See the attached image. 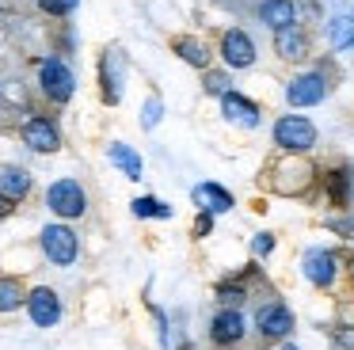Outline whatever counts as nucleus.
I'll use <instances>...</instances> for the list:
<instances>
[{"label": "nucleus", "mask_w": 354, "mask_h": 350, "mask_svg": "<svg viewBox=\"0 0 354 350\" xmlns=\"http://www.w3.org/2000/svg\"><path fill=\"white\" fill-rule=\"evenodd\" d=\"M12 210H16V202H8V198L0 194V221H4V217H12Z\"/></svg>", "instance_id": "30"}, {"label": "nucleus", "mask_w": 354, "mask_h": 350, "mask_svg": "<svg viewBox=\"0 0 354 350\" xmlns=\"http://www.w3.org/2000/svg\"><path fill=\"white\" fill-rule=\"evenodd\" d=\"M346 187H351V172H331L328 175V190H331V198H335V205H346Z\"/></svg>", "instance_id": "23"}, {"label": "nucleus", "mask_w": 354, "mask_h": 350, "mask_svg": "<svg viewBox=\"0 0 354 350\" xmlns=\"http://www.w3.org/2000/svg\"><path fill=\"white\" fill-rule=\"evenodd\" d=\"M328 30H331V46H339V50L354 46V19L339 15V19H331V23H328Z\"/></svg>", "instance_id": "22"}, {"label": "nucleus", "mask_w": 354, "mask_h": 350, "mask_svg": "<svg viewBox=\"0 0 354 350\" xmlns=\"http://www.w3.org/2000/svg\"><path fill=\"white\" fill-rule=\"evenodd\" d=\"M209 339L217 342V347H232V342L244 339V316H240L236 308H225L214 316V324H209Z\"/></svg>", "instance_id": "11"}, {"label": "nucleus", "mask_w": 354, "mask_h": 350, "mask_svg": "<svg viewBox=\"0 0 354 350\" xmlns=\"http://www.w3.org/2000/svg\"><path fill=\"white\" fill-rule=\"evenodd\" d=\"M274 145L286 152H308L316 145V126L305 114H286L274 122Z\"/></svg>", "instance_id": "4"}, {"label": "nucleus", "mask_w": 354, "mask_h": 350, "mask_svg": "<svg viewBox=\"0 0 354 350\" xmlns=\"http://www.w3.org/2000/svg\"><path fill=\"white\" fill-rule=\"evenodd\" d=\"M221 111L229 122H240V126H259V107L252 103V99H244L240 91H225L221 95Z\"/></svg>", "instance_id": "14"}, {"label": "nucleus", "mask_w": 354, "mask_h": 350, "mask_svg": "<svg viewBox=\"0 0 354 350\" xmlns=\"http://www.w3.org/2000/svg\"><path fill=\"white\" fill-rule=\"evenodd\" d=\"M217 297H221V301L225 304H240V301H244V289H240V286H221V289H217Z\"/></svg>", "instance_id": "28"}, {"label": "nucleus", "mask_w": 354, "mask_h": 350, "mask_svg": "<svg viewBox=\"0 0 354 350\" xmlns=\"http://www.w3.org/2000/svg\"><path fill=\"white\" fill-rule=\"evenodd\" d=\"M39 240H42V255H46L54 266H73L77 263L80 240H77V232H73L69 225H46Z\"/></svg>", "instance_id": "3"}, {"label": "nucleus", "mask_w": 354, "mask_h": 350, "mask_svg": "<svg viewBox=\"0 0 354 350\" xmlns=\"http://www.w3.org/2000/svg\"><path fill=\"white\" fill-rule=\"evenodd\" d=\"M282 350H297V347H282Z\"/></svg>", "instance_id": "31"}, {"label": "nucleus", "mask_w": 354, "mask_h": 350, "mask_svg": "<svg viewBox=\"0 0 354 350\" xmlns=\"http://www.w3.org/2000/svg\"><path fill=\"white\" fill-rule=\"evenodd\" d=\"M191 198L198 202V210L206 213H225L232 210V194L225 187H217V183H198V187L191 190Z\"/></svg>", "instance_id": "16"}, {"label": "nucleus", "mask_w": 354, "mask_h": 350, "mask_svg": "<svg viewBox=\"0 0 354 350\" xmlns=\"http://www.w3.org/2000/svg\"><path fill=\"white\" fill-rule=\"evenodd\" d=\"M46 205H50V213H57L62 221H77L88 213V194L77 179H57V183H50V190H46Z\"/></svg>", "instance_id": "2"}, {"label": "nucleus", "mask_w": 354, "mask_h": 350, "mask_svg": "<svg viewBox=\"0 0 354 350\" xmlns=\"http://www.w3.org/2000/svg\"><path fill=\"white\" fill-rule=\"evenodd\" d=\"M39 88L50 103L62 107V103H69L73 91H77V76H73V68L65 65L62 57H46L39 65Z\"/></svg>", "instance_id": "1"}, {"label": "nucleus", "mask_w": 354, "mask_h": 350, "mask_svg": "<svg viewBox=\"0 0 354 350\" xmlns=\"http://www.w3.org/2000/svg\"><path fill=\"white\" fill-rule=\"evenodd\" d=\"M0 194L8 198V202H24L31 194V172L19 164H4L0 167Z\"/></svg>", "instance_id": "13"}, {"label": "nucleus", "mask_w": 354, "mask_h": 350, "mask_svg": "<svg viewBox=\"0 0 354 350\" xmlns=\"http://www.w3.org/2000/svg\"><path fill=\"white\" fill-rule=\"evenodd\" d=\"M130 210L138 213V217H160V221H168V217H171V205H168V202H160V198H153V194L133 198Z\"/></svg>", "instance_id": "20"}, {"label": "nucleus", "mask_w": 354, "mask_h": 350, "mask_svg": "<svg viewBox=\"0 0 354 350\" xmlns=\"http://www.w3.org/2000/svg\"><path fill=\"white\" fill-rule=\"evenodd\" d=\"M335 266H339V259L331 255V251L313 248L305 255V278L313 282V286H331V282H335Z\"/></svg>", "instance_id": "12"}, {"label": "nucleus", "mask_w": 354, "mask_h": 350, "mask_svg": "<svg viewBox=\"0 0 354 350\" xmlns=\"http://www.w3.org/2000/svg\"><path fill=\"white\" fill-rule=\"evenodd\" d=\"M206 91H214V95H225V91H229V80H225V73H206Z\"/></svg>", "instance_id": "26"}, {"label": "nucleus", "mask_w": 354, "mask_h": 350, "mask_svg": "<svg viewBox=\"0 0 354 350\" xmlns=\"http://www.w3.org/2000/svg\"><path fill=\"white\" fill-rule=\"evenodd\" d=\"M274 50H278V57H286V61L308 57V38H305V30H301L297 23H293V27L274 30Z\"/></svg>", "instance_id": "15"}, {"label": "nucleus", "mask_w": 354, "mask_h": 350, "mask_svg": "<svg viewBox=\"0 0 354 350\" xmlns=\"http://www.w3.org/2000/svg\"><path fill=\"white\" fill-rule=\"evenodd\" d=\"M160 114H164V103H160L156 95H149L145 111H141V126H145V129H153L156 122H160Z\"/></svg>", "instance_id": "25"}, {"label": "nucleus", "mask_w": 354, "mask_h": 350, "mask_svg": "<svg viewBox=\"0 0 354 350\" xmlns=\"http://www.w3.org/2000/svg\"><path fill=\"white\" fill-rule=\"evenodd\" d=\"M107 156H111V164H115L118 172L126 175V179H141V175H145L141 156H138V152H133L126 141H111V145H107Z\"/></svg>", "instance_id": "17"}, {"label": "nucleus", "mask_w": 354, "mask_h": 350, "mask_svg": "<svg viewBox=\"0 0 354 350\" xmlns=\"http://www.w3.org/2000/svg\"><path fill=\"white\" fill-rule=\"evenodd\" d=\"M255 324H259V331L267 335V339H282V335L293 331V316L286 304H263L259 312H255Z\"/></svg>", "instance_id": "10"}, {"label": "nucleus", "mask_w": 354, "mask_h": 350, "mask_svg": "<svg viewBox=\"0 0 354 350\" xmlns=\"http://www.w3.org/2000/svg\"><path fill=\"white\" fill-rule=\"evenodd\" d=\"M19 137H24V145L35 149V152H57L62 149V129H57L50 118H42V114L27 118L24 126H19Z\"/></svg>", "instance_id": "7"}, {"label": "nucleus", "mask_w": 354, "mask_h": 350, "mask_svg": "<svg viewBox=\"0 0 354 350\" xmlns=\"http://www.w3.org/2000/svg\"><path fill=\"white\" fill-rule=\"evenodd\" d=\"M77 4H80V0H39V12L57 15V19H62V15H73V12H77Z\"/></svg>", "instance_id": "24"}, {"label": "nucleus", "mask_w": 354, "mask_h": 350, "mask_svg": "<svg viewBox=\"0 0 354 350\" xmlns=\"http://www.w3.org/2000/svg\"><path fill=\"white\" fill-rule=\"evenodd\" d=\"M252 251H255V255H270V251H274V236H270V232H259V236L252 240Z\"/></svg>", "instance_id": "27"}, {"label": "nucleus", "mask_w": 354, "mask_h": 350, "mask_svg": "<svg viewBox=\"0 0 354 350\" xmlns=\"http://www.w3.org/2000/svg\"><path fill=\"white\" fill-rule=\"evenodd\" d=\"M324 95H328V80H324L320 73H305V76H297V80L286 88L290 107H316Z\"/></svg>", "instance_id": "8"}, {"label": "nucleus", "mask_w": 354, "mask_h": 350, "mask_svg": "<svg viewBox=\"0 0 354 350\" xmlns=\"http://www.w3.org/2000/svg\"><path fill=\"white\" fill-rule=\"evenodd\" d=\"M24 304H27V312H31L35 327H54L57 320H62V297H57V289H50V286L31 289V293L24 297Z\"/></svg>", "instance_id": "6"}, {"label": "nucleus", "mask_w": 354, "mask_h": 350, "mask_svg": "<svg viewBox=\"0 0 354 350\" xmlns=\"http://www.w3.org/2000/svg\"><path fill=\"white\" fill-rule=\"evenodd\" d=\"M122 73H126V57H122L118 46H111L100 57V95L107 107H115L118 99H122Z\"/></svg>", "instance_id": "5"}, {"label": "nucleus", "mask_w": 354, "mask_h": 350, "mask_svg": "<svg viewBox=\"0 0 354 350\" xmlns=\"http://www.w3.org/2000/svg\"><path fill=\"white\" fill-rule=\"evenodd\" d=\"M221 57L229 68H248L255 61V42L244 30H229V35L221 38Z\"/></svg>", "instance_id": "9"}, {"label": "nucleus", "mask_w": 354, "mask_h": 350, "mask_svg": "<svg viewBox=\"0 0 354 350\" xmlns=\"http://www.w3.org/2000/svg\"><path fill=\"white\" fill-rule=\"evenodd\" d=\"M259 15H263V23H270L274 30L293 27V23H297V12H293V0H263Z\"/></svg>", "instance_id": "18"}, {"label": "nucleus", "mask_w": 354, "mask_h": 350, "mask_svg": "<svg viewBox=\"0 0 354 350\" xmlns=\"http://www.w3.org/2000/svg\"><path fill=\"white\" fill-rule=\"evenodd\" d=\"M171 50H176L179 57L187 61V65H194V68H206V65H209L206 42H198V38H191V35H179L176 42H171Z\"/></svg>", "instance_id": "19"}, {"label": "nucleus", "mask_w": 354, "mask_h": 350, "mask_svg": "<svg viewBox=\"0 0 354 350\" xmlns=\"http://www.w3.org/2000/svg\"><path fill=\"white\" fill-rule=\"evenodd\" d=\"M24 289H19L16 278H0V312H16L24 304Z\"/></svg>", "instance_id": "21"}, {"label": "nucleus", "mask_w": 354, "mask_h": 350, "mask_svg": "<svg viewBox=\"0 0 354 350\" xmlns=\"http://www.w3.org/2000/svg\"><path fill=\"white\" fill-rule=\"evenodd\" d=\"M209 228H214V213H202V217L194 221V232H198V236H206Z\"/></svg>", "instance_id": "29"}]
</instances>
